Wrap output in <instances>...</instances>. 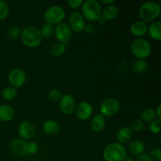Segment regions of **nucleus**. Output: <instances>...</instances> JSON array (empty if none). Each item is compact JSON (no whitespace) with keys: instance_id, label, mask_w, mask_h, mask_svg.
Wrapping results in <instances>:
<instances>
[{"instance_id":"nucleus-1","label":"nucleus","mask_w":161,"mask_h":161,"mask_svg":"<svg viewBox=\"0 0 161 161\" xmlns=\"http://www.w3.org/2000/svg\"><path fill=\"white\" fill-rule=\"evenodd\" d=\"M127 157L125 147L118 142L110 143L104 149L103 158L105 161H124Z\"/></svg>"},{"instance_id":"nucleus-2","label":"nucleus","mask_w":161,"mask_h":161,"mask_svg":"<svg viewBox=\"0 0 161 161\" xmlns=\"http://www.w3.org/2000/svg\"><path fill=\"white\" fill-rule=\"evenodd\" d=\"M102 6L96 0H87L82 6V15L90 21H98L102 17Z\"/></svg>"},{"instance_id":"nucleus-3","label":"nucleus","mask_w":161,"mask_h":161,"mask_svg":"<svg viewBox=\"0 0 161 161\" xmlns=\"http://www.w3.org/2000/svg\"><path fill=\"white\" fill-rule=\"evenodd\" d=\"M21 41L26 47L35 48L40 45L42 42V36L39 28L34 26H28L21 31Z\"/></svg>"},{"instance_id":"nucleus-4","label":"nucleus","mask_w":161,"mask_h":161,"mask_svg":"<svg viewBox=\"0 0 161 161\" xmlns=\"http://www.w3.org/2000/svg\"><path fill=\"white\" fill-rule=\"evenodd\" d=\"M160 5L155 2H147L139 9V17L143 22H152L160 17Z\"/></svg>"},{"instance_id":"nucleus-5","label":"nucleus","mask_w":161,"mask_h":161,"mask_svg":"<svg viewBox=\"0 0 161 161\" xmlns=\"http://www.w3.org/2000/svg\"><path fill=\"white\" fill-rule=\"evenodd\" d=\"M130 50L137 59L145 60L150 55L152 47L148 40L142 38H138L132 42Z\"/></svg>"},{"instance_id":"nucleus-6","label":"nucleus","mask_w":161,"mask_h":161,"mask_svg":"<svg viewBox=\"0 0 161 161\" xmlns=\"http://www.w3.org/2000/svg\"><path fill=\"white\" fill-rule=\"evenodd\" d=\"M44 18L50 25H59L65 18V11L60 6H52L44 13Z\"/></svg>"},{"instance_id":"nucleus-7","label":"nucleus","mask_w":161,"mask_h":161,"mask_svg":"<svg viewBox=\"0 0 161 161\" xmlns=\"http://www.w3.org/2000/svg\"><path fill=\"white\" fill-rule=\"evenodd\" d=\"M120 109V104L119 101L113 97H109L102 102L100 106L101 115L103 116H113L117 114Z\"/></svg>"},{"instance_id":"nucleus-8","label":"nucleus","mask_w":161,"mask_h":161,"mask_svg":"<svg viewBox=\"0 0 161 161\" xmlns=\"http://www.w3.org/2000/svg\"><path fill=\"white\" fill-rule=\"evenodd\" d=\"M94 108L90 102H81L76 105L75 109V116L78 119L81 121H85L89 119L92 116Z\"/></svg>"},{"instance_id":"nucleus-9","label":"nucleus","mask_w":161,"mask_h":161,"mask_svg":"<svg viewBox=\"0 0 161 161\" xmlns=\"http://www.w3.org/2000/svg\"><path fill=\"white\" fill-rule=\"evenodd\" d=\"M72 31L69 28V25L65 23H61L54 28V36L58 42L65 44L72 38Z\"/></svg>"},{"instance_id":"nucleus-10","label":"nucleus","mask_w":161,"mask_h":161,"mask_svg":"<svg viewBox=\"0 0 161 161\" xmlns=\"http://www.w3.org/2000/svg\"><path fill=\"white\" fill-rule=\"evenodd\" d=\"M8 81L11 86L16 88V89L21 87L26 82L25 72L20 69H13L9 74Z\"/></svg>"},{"instance_id":"nucleus-11","label":"nucleus","mask_w":161,"mask_h":161,"mask_svg":"<svg viewBox=\"0 0 161 161\" xmlns=\"http://www.w3.org/2000/svg\"><path fill=\"white\" fill-rule=\"evenodd\" d=\"M85 19L80 12L72 13L69 17V26L71 28L72 31L75 32H80L83 31L85 28Z\"/></svg>"},{"instance_id":"nucleus-12","label":"nucleus","mask_w":161,"mask_h":161,"mask_svg":"<svg viewBox=\"0 0 161 161\" xmlns=\"http://www.w3.org/2000/svg\"><path fill=\"white\" fill-rule=\"evenodd\" d=\"M60 109L64 115H71L75 112L76 103L75 99L71 94H64L60 99Z\"/></svg>"},{"instance_id":"nucleus-13","label":"nucleus","mask_w":161,"mask_h":161,"mask_svg":"<svg viewBox=\"0 0 161 161\" xmlns=\"http://www.w3.org/2000/svg\"><path fill=\"white\" fill-rule=\"evenodd\" d=\"M18 132L19 135L20 136V138H23V140H28L34 136L35 133H36V129L31 123L28 122V121H25V122H22L19 126Z\"/></svg>"},{"instance_id":"nucleus-14","label":"nucleus","mask_w":161,"mask_h":161,"mask_svg":"<svg viewBox=\"0 0 161 161\" xmlns=\"http://www.w3.org/2000/svg\"><path fill=\"white\" fill-rule=\"evenodd\" d=\"M27 144L28 143L25 140L20 139V138H17V139H14L11 142L10 149L15 155L19 156V157H25V155H27Z\"/></svg>"},{"instance_id":"nucleus-15","label":"nucleus","mask_w":161,"mask_h":161,"mask_svg":"<svg viewBox=\"0 0 161 161\" xmlns=\"http://www.w3.org/2000/svg\"><path fill=\"white\" fill-rule=\"evenodd\" d=\"M148 28L149 26L147 25V24L142 20H138L132 24L130 31L131 34L135 37H142L148 32Z\"/></svg>"},{"instance_id":"nucleus-16","label":"nucleus","mask_w":161,"mask_h":161,"mask_svg":"<svg viewBox=\"0 0 161 161\" xmlns=\"http://www.w3.org/2000/svg\"><path fill=\"white\" fill-rule=\"evenodd\" d=\"M133 136V131L129 127H124L118 130L116 134V139L119 144H125L131 141Z\"/></svg>"},{"instance_id":"nucleus-17","label":"nucleus","mask_w":161,"mask_h":161,"mask_svg":"<svg viewBox=\"0 0 161 161\" xmlns=\"http://www.w3.org/2000/svg\"><path fill=\"white\" fill-rule=\"evenodd\" d=\"M118 9L114 5H108L104 8L102 11V19L103 21H108V20H113L116 19L118 15Z\"/></svg>"},{"instance_id":"nucleus-18","label":"nucleus","mask_w":161,"mask_h":161,"mask_svg":"<svg viewBox=\"0 0 161 161\" xmlns=\"http://www.w3.org/2000/svg\"><path fill=\"white\" fill-rule=\"evenodd\" d=\"M15 116L14 109L9 105H0V120L3 122H9Z\"/></svg>"},{"instance_id":"nucleus-19","label":"nucleus","mask_w":161,"mask_h":161,"mask_svg":"<svg viewBox=\"0 0 161 161\" xmlns=\"http://www.w3.org/2000/svg\"><path fill=\"white\" fill-rule=\"evenodd\" d=\"M145 144L142 141L138 139L132 140L128 144V151L132 155L138 156L145 151Z\"/></svg>"},{"instance_id":"nucleus-20","label":"nucleus","mask_w":161,"mask_h":161,"mask_svg":"<svg viewBox=\"0 0 161 161\" xmlns=\"http://www.w3.org/2000/svg\"><path fill=\"white\" fill-rule=\"evenodd\" d=\"M59 124L53 119H48L45 121L42 124V130L47 135H53L58 134L60 131Z\"/></svg>"},{"instance_id":"nucleus-21","label":"nucleus","mask_w":161,"mask_h":161,"mask_svg":"<svg viewBox=\"0 0 161 161\" xmlns=\"http://www.w3.org/2000/svg\"><path fill=\"white\" fill-rule=\"evenodd\" d=\"M105 119L102 115L96 114L91 121V128L94 132H100L105 128Z\"/></svg>"},{"instance_id":"nucleus-22","label":"nucleus","mask_w":161,"mask_h":161,"mask_svg":"<svg viewBox=\"0 0 161 161\" xmlns=\"http://www.w3.org/2000/svg\"><path fill=\"white\" fill-rule=\"evenodd\" d=\"M149 36L156 41L161 40V23L160 21H155L148 28Z\"/></svg>"},{"instance_id":"nucleus-23","label":"nucleus","mask_w":161,"mask_h":161,"mask_svg":"<svg viewBox=\"0 0 161 161\" xmlns=\"http://www.w3.org/2000/svg\"><path fill=\"white\" fill-rule=\"evenodd\" d=\"M65 44L61 43V42H56L50 47V54L53 57H55V58H58V57H61L64 54V52H65Z\"/></svg>"},{"instance_id":"nucleus-24","label":"nucleus","mask_w":161,"mask_h":161,"mask_svg":"<svg viewBox=\"0 0 161 161\" xmlns=\"http://www.w3.org/2000/svg\"><path fill=\"white\" fill-rule=\"evenodd\" d=\"M42 38L45 39H50L54 34V27L52 25L48 23H45L42 25L41 28L39 29Z\"/></svg>"},{"instance_id":"nucleus-25","label":"nucleus","mask_w":161,"mask_h":161,"mask_svg":"<svg viewBox=\"0 0 161 161\" xmlns=\"http://www.w3.org/2000/svg\"><path fill=\"white\" fill-rule=\"evenodd\" d=\"M17 94V90L13 86H6L2 92V96L6 101H11L16 97Z\"/></svg>"},{"instance_id":"nucleus-26","label":"nucleus","mask_w":161,"mask_h":161,"mask_svg":"<svg viewBox=\"0 0 161 161\" xmlns=\"http://www.w3.org/2000/svg\"><path fill=\"white\" fill-rule=\"evenodd\" d=\"M148 64L146 60H137L133 64V71L138 74L144 73L147 70Z\"/></svg>"},{"instance_id":"nucleus-27","label":"nucleus","mask_w":161,"mask_h":161,"mask_svg":"<svg viewBox=\"0 0 161 161\" xmlns=\"http://www.w3.org/2000/svg\"><path fill=\"white\" fill-rule=\"evenodd\" d=\"M156 114L155 110L152 109V108H146L144 111L142 113L141 115V120L145 121L146 123H151L153 119H156Z\"/></svg>"},{"instance_id":"nucleus-28","label":"nucleus","mask_w":161,"mask_h":161,"mask_svg":"<svg viewBox=\"0 0 161 161\" xmlns=\"http://www.w3.org/2000/svg\"><path fill=\"white\" fill-rule=\"evenodd\" d=\"M20 34H21V30L18 27H11L7 31L8 38L13 40L20 37Z\"/></svg>"},{"instance_id":"nucleus-29","label":"nucleus","mask_w":161,"mask_h":161,"mask_svg":"<svg viewBox=\"0 0 161 161\" xmlns=\"http://www.w3.org/2000/svg\"><path fill=\"white\" fill-rule=\"evenodd\" d=\"M129 127L132 131L138 132L144 128V124L140 119H135L131 121Z\"/></svg>"},{"instance_id":"nucleus-30","label":"nucleus","mask_w":161,"mask_h":161,"mask_svg":"<svg viewBox=\"0 0 161 161\" xmlns=\"http://www.w3.org/2000/svg\"><path fill=\"white\" fill-rule=\"evenodd\" d=\"M149 130L153 134H160L161 130V119L156 118L151 122Z\"/></svg>"},{"instance_id":"nucleus-31","label":"nucleus","mask_w":161,"mask_h":161,"mask_svg":"<svg viewBox=\"0 0 161 161\" xmlns=\"http://www.w3.org/2000/svg\"><path fill=\"white\" fill-rule=\"evenodd\" d=\"M48 98L50 99L51 102H58L60 101V99L62 97V94H61V91H59L58 89H52L49 91L48 93Z\"/></svg>"},{"instance_id":"nucleus-32","label":"nucleus","mask_w":161,"mask_h":161,"mask_svg":"<svg viewBox=\"0 0 161 161\" xmlns=\"http://www.w3.org/2000/svg\"><path fill=\"white\" fill-rule=\"evenodd\" d=\"M9 13V8L6 3L0 0V20L6 18Z\"/></svg>"},{"instance_id":"nucleus-33","label":"nucleus","mask_w":161,"mask_h":161,"mask_svg":"<svg viewBox=\"0 0 161 161\" xmlns=\"http://www.w3.org/2000/svg\"><path fill=\"white\" fill-rule=\"evenodd\" d=\"M39 151V146L36 142H29L27 144L26 153L29 155H35Z\"/></svg>"},{"instance_id":"nucleus-34","label":"nucleus","mask_w":161,"mask_h":161,"mask_svg":"<svg viewBox=\"0 0 161 161\" xmlns=\"http://www.w3.org/2000/svg\"><path fill=\"white\" fill-rule=\"evenodd\" d=\"M84 2L83 0H68L67 4L72 9H78L83 6Z\"/></svg>"},{"instance_id":"nucleus-35","label":"nucleus","mask_w":161,"mask_h":161,"mask_svg":"<svg viewBox=\"0 0 161 161\" xmlns=\"http://www.w3.org/2000/svg\"><path fill=\"white\" fill-rule=\"evenodd\" d=\"M151 158L153 160L155 161H160L161 160V149L160 148H155L152 150L150 154Z\"/></svg>"},{"instance_id":"nucleus-36","label":"nucleus","mask_w":161,"mask_h":161,"mask_svg":"<svg viewBox=\"0 0 161 161\" xmlns=\"http://www.w3.org/2000/svg\"><path fill=\"white\" fill-rule=\"evenodd\" d=\"M83 30H84L87 34L93 35L95 33L97 28H96L95 25H93V24H87V25H85V28Z\"/></svg>"},{"instance_id":"nucleus-37","label":"nucleus","mask_w":161,"mask_h":161,"mask_svg":"<svg viewBox=\"0 0 161 161\" xmlns=\"http://www.w3.org/2000/svg\"><path fill=\"white\" fill-rule=\"evenodd\" d=\"M136 161H153V159L151 158L150 155L146 153H143L140 154L137 157Z\"/></svg>"},{"instance_id":"nucleus-38","label":"nucleus","mask_w":161,"mask_h":161,"mask_svg":"<svg viewBox=\"0 0 161 161\" xmlns=\"http://www.w3.org/2000/svg\"><path fill=\"white\" fill-rule=\"evenodd\" d=\"M155 114H156V117L157 119H160L161 118V105H158L157 108V109L155 110Z\"/></svg>"},{"instance_id":"nucleus-39","label":"nucleus","mask_w":161,"mask_h":161,"mask_svg":"<svg viewBox=\"0 0 161 161\" xmlns=\"http://www.w3.org/2000/svg\"><path fill=\"white\" fill-rule=\"evenodd\" d=\"M101 3H103V4H105L107 5V6H108V5H112V3H114V0H108V1H104V0H101Z\"/></svg>"},{"instance_id":"nucleus-40","label":"nucleus","mask_w":161,"mask_h":161,"mask_svg":"<svg viewBox=\"0 0 161 161\" xmlns=\"http://www.w3.org/2000/svg\"><path fill=\"white\" fill-rule=\"evenodd\" d=\"M124 161H136V160H134V159H132L131 157H127V158L124 160Z\"/></svg>"}]
</instances>
